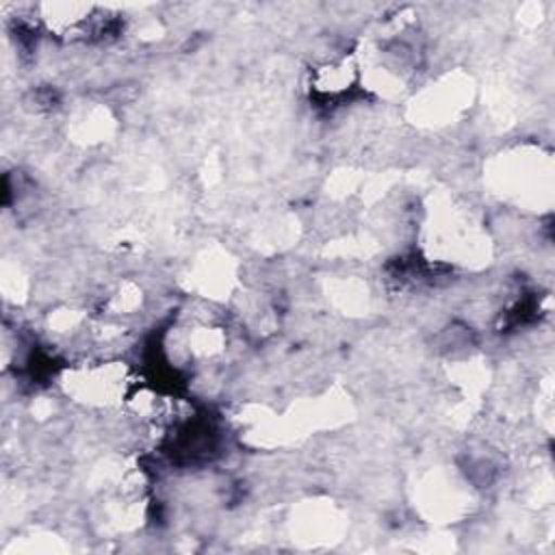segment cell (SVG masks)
<instances>
[{"mask_svg":"<svg viewBox=\"0 0 555 555\" xmlns=\"http://www.w3.org/2000/svg\"><path fill=\"white\" fill-rule=\"evenodd\" d=\"M65 392L91 408H115L130 399L132 382L124 362L98 360L82 362L65 371Z\"/></svg>","mask_w":555,"mask_h":555,"instance_id":"cell-1","label":"cell"}]
</instances>
